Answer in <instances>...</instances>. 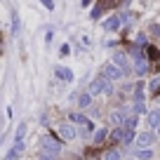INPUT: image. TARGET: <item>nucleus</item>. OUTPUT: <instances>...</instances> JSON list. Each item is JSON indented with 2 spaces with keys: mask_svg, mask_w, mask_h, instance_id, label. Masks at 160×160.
Listing matches in <instances>:
<instances>
[{
  "mask_svg": "<svg viewBox=\"0 0 160 160\" xmlns=\"http://www.w3.org/2000/svg\"><path fill=\"white\" fill-rule=\"evenodd\" d=\"M87 92H90L92 97L101 94V92H104V94H113V87L108 85V80H106L104 75H99V78H94V80L90 82V90H87Z\"/></svg>",
  "mask_w": 160,
  "mask_h": 160,
  "instance_id": "f257e3e1",
  "label": "nucleus"
},
{
  "mask_svg": "<svg viewBox=\"0 0 160 160\" xmlns=\"http://www.w3.org/2000/svg\"><path fill=\"white\" fill-rule=\"evenodd\" d=\"M132 54H134V71H137V75H146L148 73V61H146V57L141 54L139 50H132Z\"/></svg>",
  "mask_w": 160,
  "mask_h": 160,
  "instance_id": "f03ea898",
  "label": "nucleus"
},
{
  "mask_svg": "<svg viewBox=\"0 0 160 160\" xmlns=\"http://www.w3.org/2000/svg\"><path fill=\"white\" fill-rule=\"evenodd\" d=\"M155 139H158V134H155V132H151V130H146V132H141V134H137V141H134V144L139 146V148H151Z\"/></svg>",
  "mask_w": 160,
  "mask_h": 160,
  "instance_id": "7ed1b4c3",
  "label": "nucleus"
},
{
  "mask_svg": "<svg viewBox=\"0 0 160 160\" xmlns=\"http://www.w3.org/2000/svg\"><path fill=\"white\" fill-rule=\"evenodd\" d=\"M59 151H61V144L57 139H52V137H42V153H45V155H52V158H54Z\"/></svg>",
  "mask_w": 160,
  "mask_h": 160,
  "instance_id": "20e7f679",
  "label": "nucleus"
},
{
  "mask_svg": "<svg viewBox=\"0 0 160 160\" xmlns=\"http://www.w3.org/2000/svg\"><path fill=\"white\" fill-rule=\"evenodd\" d=\"M122 75H125V71L120 68V66H115L113 61L104 66V78H106V80H120Z\"/></svg>",
  "mask_w": 160,
  "mask_h": 160,
  "instance_id": "39448f33",
  "label": "nucleus"
},
{
  "mask_svg": "<svg viewBox=\"0 0 160 160\" xmlns=\"http://www.w3.org/2000/svg\"><path fill=\"white\" fill-rule=\"evenodd\" d=\"M59 137L64 141H73L75 137H78V130L73 127V122H61L59 125Z\"/></svg>",
  "mask_w": 160,
  "mask_h": 160,
  "instance_id": "423d86ee",
  "label": "nucleus"
},
{
  "mask_svg": "<svg viewBox=\"0 0 160 160\" xmlns=\"http://www.w3.org/2000/svg\"><path fill=\"white\" fill-rule=\"evenodd\" d=\"M146 127H148V130L160 127V108H153V111L146 113Z\"/></svg>",
  "mask_w": 160,
  "mask_h": 160,
  "instance_id": "0eeeda50",
  "label": "nucleus"
},
{
  "mask_svg": "<svg viewBox=\"0 0 160 160\" xmlns=\"http://www.w3.org/2000/svg\"><path fill=\"white\" fill-rule=\"evenodd\" d=\"M113 64H115V66H120V68L125 71V73L130 71V59H127L125 52H113Z\"/></svg>",
  "mask_w": 160,
  "mask_h": 160,
  "instance_id": "6e6552de",
  "label": "nucleus"
},
{
  "mask_svg": "<svg viewBox=\"0 0 160 160\" xmlns=\"http://www.w3.org/2000/svg\"><path fill=\"white\" fill-rule=\"evenodd\" d=\"M54 75L64 82H73V71L66 68V66H54Z\"/></svg>",
  "mask_w": 160,
  "mask_h": 160,
  "instance_id": "1a4fd4ad",
  "label": "nucleus"
},
{
  "mask_svg": "<svg viewBox=\"0 0 160 160\" xmlns=\"http://www.w3.org/2000/svg\"><path fill=\"white\" fill-rule=\"evenodd\" d=\"M21 153H24V141H14V146H12V148L7 151L5 160H17Z\"/></svg>",
  "mask_w": 160,
  "mask_h": 160,
  "instance_id": "9d476101",
  "label": "nucleus"
},
{
  "mask_svg": "<svg viewBox=\"0 0 160 160\" xmlns=\"http://www.w3.org/2000/svg\"><path fill=\"white\" fill-rule=\"evenodd\" d=\"M120 24H122V19H120L118 14H113V17H108V19L104 21V28H106V31H118Z\"/></svg>",
  "mask_w": 160,
  "mask_h": 160,
  "instance_id": "9b49d317",
  "label": "nucleus"
},
{
  "mask_svg": "<svg viewBox=\"0 0 160 160\" xmlns=\"http://www.w3.org/2000/svg\"><path fill=\"white\" fill-rule=\"evenodd\" d=\"M125 120H127L125 111H113V113H111V122H113L115 127H122V125H125Z\"/></svg>",
  "mask_w": 160,
  "mask_h": 160,
  "instance_id": "f8f14e48",
  "label": "nucleus"
},
{
  "mask_svg": "<svg viewBox=\"0 0 160 160\" xmlns=\"http://www.w3.org/2000/svg\"><path fill=\"white\" fill-rule=\"evenodd\" d=\"M111 2H113V0H99V2H97V7L92 10V19H99V17L104 14V10L111 5Z\"/></svg>",
  "mask_w": 160,
  "mask_h": 160,
  "instance_id": "ddd939ff",
  "label": "nucleus"
},
{
  "mask_svg": "<svg viewBox=\"0 0 160 160\" xmlns=\"http://www.w3.org/2000/svg\"><path fill=\"white\" fill-rule=\"evenodd\" d=\"M68 118H71V122H73V125H82V127H85V125H90V120H87L82 113H71Z\"/></svg>",
  "mask_w": 160,
  "mask_h": 160,
  "instance_id": "4468645a",
  "label": "nucleus"
},
{
  "mask_svg": "<svg viewBox=\"0 0 160 160\" xmlns=\"http://www.w3.org/2000/svg\"><path fill=\"white\" fill-rule=\"evenodd\" d=\"M90 104H92V94H90V92L78 94V106H80V108H90Z\"/></svg>",
  "mask_w": 160,
  "mask_h": 160,
  "instance_id": "2eb2a0df",
  "label": "nucleus"
},
{
  "mask_svg": "<svg viewBox=\"0 0 160 160\" xmlns=\"http://www.w3.org/2000/svg\"><path fill=\"white\" fill-rule=\"evenodd\" d=\"M134 158L137 160H151V158H153V151H151V148H139L134 153Z\"/></svg>",
  "mask_w": 160,
  "mask_h": 160,
  "instance_id": "dca6fc26",
  "label": "nucleus"
},
{
  "mask_svg": "<svg viewBox=\"0 0 160 160\" xmlns=\"http://www.w3.org/2000/svg\"><path fill=\"white\" fill-rule=\"evenodd\" d=\"M111 141H125V127H115L111 132Z\"/></svg>",
  "mask_w": 160,
  "mask_h": 160,
  "instance_id": "f3484780",
  "label": "nucleus"
},
{
  "mask_svg": "<svg viewBox=\"0 0 160 160\" xmlns=\"http://www.w3.org/2000/svg\"><path fill=\"white\" fill-rule=\"evenodd\" d=\"M106 137H108V130H104V127H101V130L94 132V137H92V144H101Z\"/></svg>",
  "mask_w": 160,
  "mask_h": 160,
  "instance_id": "a211bd4d",
  "label": "nucleus"
},
{
  "mask_svg": "<svg viewBox=\"0 0 160 160\" xmlns=\"http://www.w3.org/2000/svg\"><path fill=\"white\" fill-rule=\"evenodd\" d=\"M146 57H151V61H160V52L151 45H146Z\"/></svg>",
  "mask_w": 160,
  "mask_h": 160,
  "instance_id": "6ab92c4d",
  "label": "nucleus"
},
{
  "mask_svg": "<svg viewBox=\"0 0 160 160\" xmlns=\"http://www.w3.org/2000/svg\"><path fill=\"white\" fill-rule=\"evenodd\" d=\"M137 120H139V118H137V115H127V120H125V125H122V127H125V130H134V127H137Z\"/></svg>",
  "mask_w": 160,
  "mask_h": 160,
  "instance_id": "aec40b11",
  "label": "nucleus"
},
{
  "mask_svg": "<svg viewBox=\"0 0 160 160\" xmlns=\"http://www.w3.org/2000/svg\"><path fill=\"white\" fill-rule=\"evenodd\" d=\"M144 101V85H137L134 87V104H141Z\"/></svg>",
  "mask_w": 160,
  "mask_h": 160,
  "instance_id": "412c9836",
  "label": "nucleus"
},
{
  "mask_svg": "<svg viewBox=\"0 0 160 160\" xmlns=\"http://www.w3.org/2000/svg\"><path fill=\"white\" fill-rule=\"evenodd\" d=\"M26 137V122H21L19 127H17V134H14V141H24Z\"/></svg>",
  "mask_w": 160,
  "mask_h": 160,
  "instance_id": "4be33fe9",
  "label": "nucleus"
},
{
  "mask_svg": "<svg viewBox=\"0 0 160 160\" xmlns=\"http://www.w3.org/2000/svg\"><path fill=\"white\" fill-rule=\"evenodd\" d=\"M144 113H146L144 101H141V104H134V106H132V115H144Z\"/></svg>",
  "mask_w": 160,
  "mask_h": 160,
  "instance_id": "5701e85b",
  "label": "nucleus"
},
{
  "mask_svg": "<svg viewBox=\"0 0 160 160\" xmlns=\"http://www.w3.org/2000/svg\"><path fill=\"white\" fill-rule=\"evenodd\" d=\"M104 160H120V153L115 148H111V151H106V153H104Z\"/></svg>",
  "mask_w": 160,
  "mask_h": 160,
  "instance_id": "b1692460",
  "label": "nucleus"
},
{
  "mask_svg": "<svg viewBox=\"0 0 160 160\" xmlns=\"http://www.w3.org/2000/svg\"><path fill=\"white\" fill-rule=\"evenodd\" d=\"M151 92H153V94H160V78L151 80Z\"/></svg>",
  "mask_w": 160,
  "mask_h": 160,
  "instance_id": "393cba45",
  "label": "nucleus"
},
{
  "mask_svg": "<svg viewBox=\"0 0 160 160\" xmlns=\"http://www.w3.org/2000/svg\"><path fill=\"white\" fill-rule=\"evenodd\" d=\"M12 28H14V33L19 31V17L17 14H12Z\"/></svg>",
  "mask_w": 160,
  "mask_h": 160,
  "instance_id": "a878e982",
  "label": "nucleus"
},
{
  "mask_svg": "<svg viewBox=\"0 0 160 160\" xmlns=\"http://www.w3.org/2000/svg\"><path fill=\"white\" fill-rule=\"evenodd\" d=\"M42 5H45L47 10H54V2H52V0H42Z\"/></svg>",
  "mask_w": 160,
  "mask_h": 160,
  "instance_id": "bb28decb",
  "label": "nucleus"
},
{
  "mask_svg": "<svg viewBox=\"0 0 160 160\" xmlns=\"http://www.w3.org/2000/svg\"><path fill=\"white\" fill-rule=\"evenodd\" d=\"M87 5H92V0H82V7H87Z\"/></svg>",
  "mask_w": 160,
  "mask_h": 160,
  "instance_id": "cd10ccee",
  "label": "nucleus"
},
{
  "mask_svg": "<svg viewBox=\"0 0 160 160\" xmlns=\"http://www.w3.org/2000/svg\"><path fill=\"white\" fill-rule=\"evenodd\" d=\"M155 134H158V137H160V127H155Z\"/></svg>",
  "mask_w": 160,
  "mask_h": 160,
  "instance_id": "c85d7f7f",
  "label": "nucleus"
},
{
  "mask_svg": "<svg viewBox=\"0 0 160 160\" xmlns=\"http://www.w3.org/2000/svg\"><path fill=\"white\" fill-rule=\"evenodd\" d=\"M127 160H137V158H127Z\"/></svg>",
  "mask_w": 160,
  "mask_h": 160,
  "instance_id": "c756f323",
  "label": "nucleus"
}]
</instances>
